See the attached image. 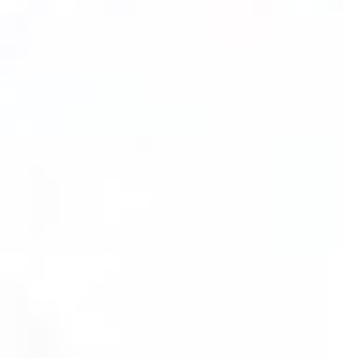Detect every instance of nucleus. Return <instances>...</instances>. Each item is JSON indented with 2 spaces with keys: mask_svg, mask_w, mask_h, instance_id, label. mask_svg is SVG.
<instances>
[]
</instances>
